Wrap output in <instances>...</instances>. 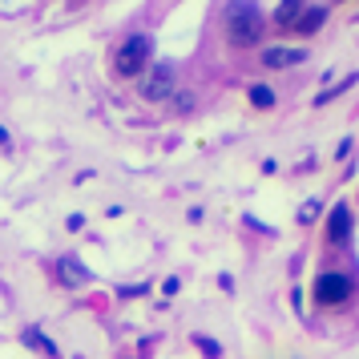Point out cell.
<instances>
[{"label": "cell", "instance_id": "ba28073f", "mask_svg": "<svg viewBox=\"0 0 359 359\" xmlns=\"http://www.w3.org/2000/svg\"><path fill=\"white\" fill-rule=\"evenodd\" d=\"M57 271H61V283H69V287H81V283H89V278H93V275L81 266V259H73V255L57 262Z\"/></svg>", "mask_w": 359, "mask_h": 359}, {"label": "cell", "instance_id": "52a82bcc", "mask_svg": "<svg viewBox=\"0 0 359 359\" xmlns=\"http://www.w3.org/2000/svg\"><path fill=\"white\" fill-rule=\"evenodd\" d=\"M327 20V8L323 4H315V8H303L299 17H294V33L299 36H311V33H319V25Z\"/></svg>", "mask_w": 359, "mask_h": 359}, {"label": "cell", "instance_id": "5bb4252c", "mask_svg": "<svg viewBox=\"0 0 359 359\" xmlns=\"http://www.w3.org/2000/svg\"><path fill=\"white\" fill-rule=\"evenodd\" d=\"M69 4H85V0H69Z\"/></svg>", "mask_w": 359, "mask_h": 359}, {"label": "cell", "instance_id": "7a4b0ae2", "mask_svg": "<svg viewBox=\"0 0 359 359\" xmlns=\"http://www.w3.org/2000/svg\"><path fill=\"white\" fill-rule=\"evenodd\" d=\"M149 57H154V36L149 33H133L121 41V49L114 57V73L117 77H137V73H146Z\"/></svg>", "mask_w": 359, "mask_h": 359}, {"label": "cell", "instance_id": "8992f818", "mask_svg": "<svg viewBox=\"0 0 359 359\" xmlns=\"http://www.w3.org/2000/svg\"><path fill=\"white\" fill-rule=\"evenodd\" d=\"M347 234H351V210H347L343 202H335V206H331V218H327V243L343 246Z\"/></svg>", "mask_w": 359, "mask_h": 359}, {"label": "cell", "instance_id": "4fadbf2b", "mask_svg": "<svg viewBox=\"0 0 359 359\" xmlns=\"http://www.w3.org/2000/svg\"><path fill=\"white\" fill-rule=\"evenodd\" d=\"M319 210H323V202H307V206L299 210V222H315V218H319Z\"/></svg>", "mask_w": 359, "mask_h": 359}, {"label": "cell", "instance_id": "7c38bea8", "mask_svg": "<svg viewBox=\"0 0 359 359\" xmlns=\"http://www.w3.org/2000/svg\"><path fill=\"white\" fill-rule=\"evenodd\" d=\"M194 343H198V351H206L210 359H218V355H222V347H218V343H214L210 335H194Z\"/></svg>", "mask_w": 359, "mask_h": 359}, {"label": "cell", "instance_id": "3957f363", "mask_svg": "<svg viewBox=\"0 0 359 359\" xmlns=\"http://www.w3.org/2000/svg\"><path fill=\"white\" fill-rule=\"evenodd\" d=\"M174 81H178V73H174V65H170V61L146 65V73H142V97H146V101H170Z\"/></svg>", "mask_w": 359, "mask_h": 359}, {"label": "cell", "instance_id": "9c48e42d", "mask_svg": "<svg viewBox=\"0 0 359 359\" xmlns=\"http://www.w3.org/2000/svg\"><path fill=\"white\" fill-rule=\"evenodd\" d=\"M25 343H29L33 351H45V355H49V359H61V351L53 347V339H49V335H41L36 327H25Z\"/></svg>", "mask_w": 359, "mask_h": 359}, {"label": "cell", "instance_id": "277c9868", "mask_svg": "<svg viewBox=\"0 0 359 359\" xmlns=\"http://www.w3.org/2000/svg\"><path fill=\"white\" fill-rule=\"evenodd\" d=\"M351 291H355V287H351V278L347 275L327 271V275H319V283H315V303H319V307H339Z\"/></svg>", "mask_w": 359, "mask_h": 359}, {"label": "cell", "instance_id": "6da1fadb", "mask_svg": "<svg viewBox=\"0 0 359 359\" xmlns=\"http://www.w3.org/2000/svg\"><path fill=\"white\" fill-rule=\"evenodd\" d=\"M262 29H266V20H262L259 4H250V0H234V4H226V41L234 45V49H250V45H259Z\"/></svg>", "mask_w": 359, "mask_h": 359}, {"label": "cell", "instance_id": "5b68a950", "mask_svg": "<svg viewBox=\"0 0 359 359\" xmlns=\"http://www.w3.org/2000/svg\"><path fill=\"white\" fill-rule=\"evenodd\" d=\"M307 61V49L303 45H266L262 49V69H291V65H303Z\"/></svg>", "mask_w": 359, "mask_h": 359}, {"label": "cell", "instance_id": "8fae6325", "mask_svg": "<svg viewBox=\"0 0 359 359\" xmlns=\"http://www.w3.org/2000/svg\"><path fill=\"white\" fill-rule=\"evenodd\" d=\"M303 13V0H283V8H278V25H294V17Z\"/></svg>", "mask_w": 359, "mask_h": 359}, {"label": "cell", "instance_id": "30bf717a", "mask_svg": "<svg viewBox=\"0 0 359 359\" xmlns=\"http://www.w3.org/2000/svg\"><path fill=\"white\" fill-rule=\"evenodd\" d=\"M250 105L271 109V105H275V89H271V85H250Z\"/></svg>", "mask_w": 359, "mask_h": 359}]
</instances>
